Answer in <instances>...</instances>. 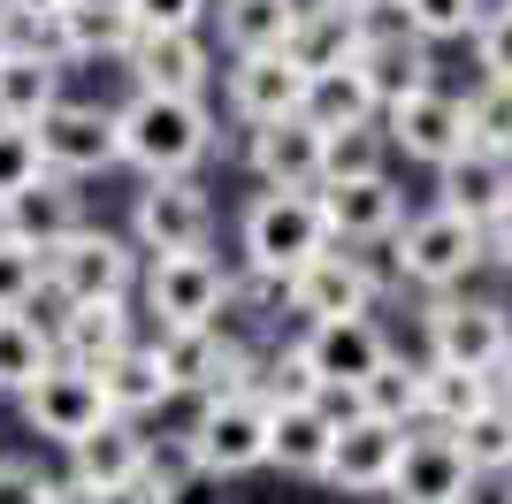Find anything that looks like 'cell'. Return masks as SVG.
<instances>
[{
	"instance_id": "cell-1",
	"label": "cell",
	"mask_w": 512,
	"mask_h": 504,
	"mask_svg": "<svg viewBox=\"0 0 512 504\" xmlns=\"http://www.w3.org/2000/svg\"><path fill=\"white\" fill-rule=\"evenodd\" d=\"M115 146H123V168H138L146 184H176V176H199L222 130H214L207 100H161V92H130L115 107Z\"/></svg>"
},
{
	"instance_id": "cell-2",
	"label": "cell",
	"mask_w": 512,
	"mask_h": 504,
	"mask_svg": "<svg viewBox=\"0 0 512 504\" xmlns=\"http://www.w3.org/2000/svg\"><path fill=\"white\" fill-rule=\"evenodd\" d=\"M138 275H146V260H138V245L115 230H100V222H85V230H69L62 245L46 252V329L69 314V306H100V298H130L138 291Z\"/></svg>"
},
{
	"instance_id": "cell-3",
	"label": "cell",
	"mask_w": 512,
	"mask_h": 504,
	"mask_svg": "<svg viewBox=\"0 0 512 504\" xmlns=\"http://www.w3.org/2000/svg\"><path fill=\"white\" fill-rule=\"evenodd\" d=\"M237 245H245V275L260 283H291V275L329 252V230H321L314 214V191H260L245 222H237Z\"/></svg>"
},
{
	"instance_id": "cell-4",
	"label": "cell",
	"mask_w": 512,
	"mask_h": 504,
	"mask_svg": "<svg viewBox=\"0 0 512 504\" xmlns=\"http://www.w3.org/2000/svg\"><path fill=\"white\" fill-rule=\"evenodd\" d=\"M482 260H490V252H482V230L459 222V214H444V207L406 214V230L390 237V268H398V283H413V291H428V298L459 291Z\"/></svg>"
},
{
	"instance_id": "cell-5",
	"label": "cell",
	"mask_w": 512,
	"mask_h": 504,
	"mask_svg": "<svg viewBox=\"0 0 512 504\" xmlns=\"http://www.w3.org/2000/svg\"><path fill=\"white\" fill-rule=\"evenodd\" d=\"M230 283H237V275L222 268L214 252L146 260V275H138V298H146L153 336H176V329H222V314H230Z\"/></svg>"
},
{
	"instance_id": "cell-6",
	"label": "cell",
	"mask_w": 512,
	"mask_h": 504,
	"mask_svg": "<svg viewBox=\"0 0 512 504\" xmlns=\"http://www.w3.org/2000/svg\"><path fill=\"white\" fill-rule=\"evenodd\" d=\"M428 367H459V375H490L512 359V314L497 298H467V291H444L428 298Z\"/></svg>"
},
{
	"instance_id": "cell-7",
	"label": "cell",
	"mask_w": 512,
	"mask_h": 504,
	"mask_svg": "<svg viewBox=\"0 0 512 504\" xmlns=\"http://www.w3.org/2000/svg\"><path fill=\"white\" fill-rule=\"evenodd\" d=\"M184 451H192V466L207 482H237V474L268 466V405H260V390L199 398L192 428H184Z\"/></svg>"
},
{
	"instance_id": "cell-8",
	"label": "cell",
	"mask_w": 512,
	"mask_h": 504,
	"mask_svg": "<svg viewBox=\"0 0 512 504\" xmlns=\"http://www.w3.org/2000/svg\"><path fill=\"white\" fill-rule=\"evenodd\" d=\"M207 237H214V199L199 176L146 184L130 199V245H138V260H184V252H207Z\"/></svg>"
},
{
	"instance_id": "cell-9",
	"label": "cell",
	"mask_w": 512,
	"mask_h": 504,
	"mask_svg": "<svg viewBox=\"0 0 512 504\" xmlns=\"http://www.w3.org/2000/svg\"><path fill=\"white\" fill-rule=\"evenodd\" d=\"M375 268H367V252H344V245H329V252H314L291 283H283V298H291V314L306 321V329H321V321H367L375 314Z\"/></svg>"
},
{
	"instance_id": "cell-10",
	"label": "cell",
	"mask_w": 512,
	"mask_h": 504,
	"mask_svg": "<svg viewBox=\"0 0 512 504\" xmlns=\"http://www.w3.org/2000/svg\"><path fill=\"white\" fill-rule=\"evenodd\" d=\"M39 161H46V176H69V184L123 168V146H115V107H100V100H62V107L39 123Z\"/></svg>"
},
{
	"instance_id": "cell-11",
	"label": "cell",
	"mask_w": 512,
	"mask_h": 504,
	"mask_svg": "<svg viewBox=\"0 0 512 504\" xmlns=\"http://www.w3.org/2000/svg\"><path fill=\"white\" fill-rule=\"evenodd\" d=\"M23 420H31L46 443L77 451V443L100 436L115 413H107V398H100V375H85V367H62V359H54V367L23 390Z\"/></svg>"
},
{
	"instance_id": "cell-12",
	"label": "cell",
	"mask_w": 512,
	"mask_h": 504,
	"mask_svg": "<svg viewBox=\"0 0 512 504\" xmlns=\"http://www.w3.org/2000/svg\"><path fill=\"white\" fill-rule=\"evenodd\" d=\"M314 214L329 245H390V237L406 230V191L390 184V176H352V184H321L314 191Z\"/></svg>"
},
{
	"instance_id": "cell-13",
	"label": "cell",
	"mask_w": 512,
	"mask_h": 504,
	"mask_svg": "<svg viewBox=\"0 0 512 504\" xmlns=\"http://www.w3.org/2000/svg\"><path fill=\"white\" fill-rule=\"evenodd\" d=\"M383 138L390 153H406V161H428V168H451L467 153V100L459 92H413V100L383 107Z\"/></svg>"
},
{
	"instance_id": "cell-14",
	"label": "cell",
	"mask_w": 512,
	"mask_h": 504,
	"mask_svg": "<svg viewBox=\"0 0 512 504\" xmlns=\"http://www.w3.org/2000/svg\"><path fill=\"white\" fill-rule=\"evenodd\" d=\"M306 69L291 54H253V62H230L222 69V107H230L245 130H268V123H291L306 115Z\"/></svg>"
},
{
	"instance_id": "cell-15",
	"label": "cell",
	"mask_w": 512,
	"mask_h": 504,
	"mask_svg": "<svg viewBox=\"0 0 512 504\" xmlns=\"http://www.w3.org/2000/svg\"><path fill=\"white\" fill-rule=\"evenodd\" d=\"M375 0H314L306 8L299 0V31H291V62L306 69V77H329V69H352L360 62V46H367V31H375Z\"/></svg>"
},
{
	"instance_id": "cell-16",
	"label": "cell",
	"mask_w": 512,
	"mask_h": 504,
	"mask_svg": "<svg viewBox=\"0 0 512 504\" xmlns=\"http://www.w3.org/2000/svg\"><path fill=\"white\" fill-rule=\"evenodd\" d=\"M406 459V428H390V420H337V451H329V474L321 482L344 489V497H367L383 504L390 497V474Z\"/></svg>"
},
{
	"instance_id": "cell-17",
	"label": "cell",
	"mask_w": 512,
	"mask_h": 504,
	"mask_svg": "<svg viewBox=\"0 0 512 504\" xmlns=\"http://www.w3.org/2000/svg\"><path fill=\"white\" fill-rule=\"evenodd\" d=\"M130 84L138 92H161V100H207L214 84V46L207 31H146L130 46Z\"/></svg>"
},
{
	"instance_id": "cell-18",
	"label": "cell",
	"mask_w": 512,
	"mask_h": 504,
	"mask_svg": "<svg viewBox=\"0 0 512 504\" xmlns=\"http://www.w3.org/2000/svg\"><path fill=\"white\" fill-rule=\"evenodd\" d=\"M352 69L367 77L375 107H398V100H413V92H436V46H421L390 8L375 16V31H367V46H360Z\"/></svg>"
},
{
	"instance_id": "cell-19",
	"label": "cell",
	"mask_w": 512,
	"mask_h": 504,
	"mask_svg": "<svg viewBox=\"0 0 512 504\" xmlns=\"http://www.w3.org/2000/svg\"><path fill=\"white\" fill-rule=\"evenodd\" d=\"M299 352H306V367L321 375V390H329V398H337V390H352V398H360L367 375H375L398 344L383 336V321L367 314V321H321V329H306Z\"/></svg>"
},
{
	"instance_id": "cell-20",
	"label": "cell",
	"mask_w": 512,
	"mask_h": 504,
	"mask_svg": "<svg viewBox=\"0 0 512 504\" xmlns=\"http://www.w3.org/2000/svg\"><path fill=\"white\" fill-rule=\"evenodd\" d=\"M474 474L459 459V443L444 428H406V459L390 474V497L383 504H467Z\"/></svg>"
},
{
	"instance_id": "cell-21",
	"label": "cell",
	"mask_w": 512,
	"mask_h": 504,
	"mask_svg": "<svg viewBox=\"0 0 512 504\" xmlns=\"http://www.w3.org/2000/svg\"><path fill=\"white\" fill-rule=\"evenodd\" d=\"M245 161H253V176L268 191H321V176H329V138H321L306 115H291V123H268L245 138Z\"/></svg>"
},
{
	"instance_id": "cell-22",
	"label": "cell",
	"mask_w": 512,
	"mask_h": 504,
	"mask_svg": "<svg viewBox=\"0 0 512 504\" xmlns=\"http://www.w3.org/2000/svg\"><path fill=\"white\" fill-rule=\"evenodd\" d=\"M138 344V314H130V298H100V306H69L54 321V359L62 367H85L100 375L107 359H123Z\"/></svg>"
},
{
	"instance_id": "cell-23",
	"label": "cell",
	"mask_w": 512,
	"mask_h": 504,
	"mask_svg": "<svg viewBox=\"0 0 512 504\" xmlns=\"http://www.w3.org/2000/svg\"><path fill=\"white\" fill-rule=\"evenodd\" d=\"M69 230H85V191L69 184V176H39L31 191H16L8 207H0V237H16L46 260V252L62 245Z\"/></svg>"
},
{
	"instance_id": "cell-24",
	"label": "cell",
	"mask_w": 512,
	"mask_h": 504,
	"mask_svg": "<svg viewBox=\"0 0 512 504\" xmlns=\"http://www.w3.org/2000/svg\"><path fill=\"white\" fill-rule=\"evenodd\" d=\"M146 451H153V436L138 420H107L100 436H85L69 451V482H85V489H100V497L123 504L130 482H138V466H146Z\"/></svg>"
},
{
	"instance_id": "cell-25",
	"label": "cell",
	"mask_w": 512,
	"mask_h": 504,
	"mask_svg": "<svg viewBox=\"0 0 512 504\" xmlns=\"http://www.w3.org/2000/svg\"><path fill=\"white\" fill-rule=\"evenodd\" d=\"M436 207L474 222V230H490L497 214L512 207V161H490V153H459L451 168H436Z\"/></svg>"
},
{
	"instance_id": "cell-26",
	"label": "cell",
	"mask_w": 512,
	"mask_h": 504,
	"mask_svg": "<svg viewBox=\"0 0 512 504\" xmlns=\"http://www.w3.org/2000/svg\"><path fill=\"white\" fill-rule=\"evenodd\" d=\"M54 39H62V62H130L138 23L123 0H69L54 16Z\"/></svg>"
},
{
	"instance_id": "cell-27",
	"label": "cell",
	"mask_w": 512,
	"mask_h": 504,
	"mask_svg": "<svg viewBox=\"0 0 512 504\" xmlns=\"http://www.w3.org/2000/svg\"><path fill=\"white\" fill-rule=\"evenodd\" d=\"M62 77H69V69L54 62V54H23V46H8V54H0V123L39 130L46 115L69 100Z\"/></svg>"
},
{
	"instance_id": "cell-28",
	"label": "cell",
	"mask_w": 512,
	"mask_h": 504,
	"mask_svg": "<svg viewBox=\"0 0 512 504\" xmlns=\"http://www.w3.org/2000/svg\"><path fill=\"white\" fill-rule=\"evenodd\" d=\"M329 451H337V413L329 405H291V413H268V466L321 482L329 474Z\"/></svg>"
},
{
	"instance_id": "cell-29",
	"label": "cell",
	"mask_w": 512,
	"mask_h": 504,
	"mask_svg": "<svg viewBox=\"0 0 512 504\" xmlns=\"http://www.w3.org/2000/svg\"><path fill=\"white\" fill-rule=\"evenodd\" d=\"M214 31L230 46V62L283 54L291 31H299V0H222V8H214Z\"/></svg>"
},
{
	"instance_id": "cell-30",
	"label": "cell",
	"mask_w": 512,
	"mask_h": 504,
	"mask_svg": "<svg viewBox=\"0 0 512 504\" xmlns=\"http://www.w3.org/2000/svg\"><path fill=\"white\" fill-rule=\"evenodd\" d=\"M100 398H107L115 420H146V413H161V405L176 398L169 375H161V352H153L146 336H138L123 359H107V367H100Z\"/></svg>"
},
{
	"instance_id": "cell-31",
	"label": "cell",
	"mask_w": 512,
	"mask_h": 504,
	"mask_svg": "<svg viewBox=\"0 0 512 504\" xmlns=\"http://www.w3.org/2000/svg\"><path fill=\"white\" fill-rule=\"evenodd\" d=\"M306 123H314L321 138H344V130H375L383 107H375V92H367L360 69H329V77L306 84Z\"/></svg>"
},
{
	"instance_id": "cell-32",
	"label": "cell",
	"mask_w": 512,
	"mask_h": 504,
	"mask_svg": "<svg viewBox=\"0 0 512 504\" xmlns=\"http://www.w3.org/2000/svg\"><path fill=\"white\" fill-rule=\"evenodd\" d=\"M421 367H428V359H421ZM482 405H497V382L490 375H459V367H428V375H421V428L459 436Z\"/></svg>"
},
{
	"instance_id": "cell-33",
	"label": "cell",
	"mask_w": 512,
	"mask_h": 504,
	"mask_svg": "<svg viewBox=\"0 0 512 504\" xmlns=\"http://www.w3.org/2000/svg\"><path fill=\"white\" fill-rule=\"evenodd\" d=\"M421 359H406V352H390L375 375H367V390H360V413L367 420H390V428H421Z\"/></svg>"
},
{
	"instance_id": "cell-34",
	"label": "cell",
	"mask_w": 512,
	"mask_h": 504,
	"mask_svg": "<svg viewBox=\"0 0 512 504\" xmlns=\"http://www.w3.org/2000/svg\"><path fill=\"white\" fill-rule=\"evenodd\" d=\"M54 367V329L39 314H0V390H31Z\"/></svg>"
},
{
	"instance_id": "cell-35",
	"label": "cell",
	"mask_w": 512,
	"mask_h": 504,
	"mask_svg": "<svg viewBox=\"0 0 512 504\" xmlns=\"http://www.w3.org/2000/svg\"><path fill=\"white\" fill-rule=\"evenodd\" d=\"M451 443H459V459H467L474 482H505V474H512V405L505 398L482 405V413H474Z\"/></svg>"
},
{
	"instance_id": "cell-36",
	"label": "cell",
	"mask_w": 512,
	"mask_h": 504,
	"mask_svg": "<svg viewBox=\"0 0 512 504\" xmlns=\"http://www.w3.org/2000/svg\"><path fill=\"white\" fill-rule=\"evenodd\" d=\"M329 390H321V375L306 367V352H299V336L291 344H276V352L260 359V405L268 413H291V405H321Z\"/></svg>"
},
{
	"instance_id": "cell-37",
	"label": "cell",
	"mask_w": 512,
	"mask_h": 504,
	"mask_svg": "<svg viewBox=\"0 0 512 504\" xmlns=\"http://www.w3.org/2000/svg\"><path fill=\"white\" fill-rule=\"evenodd\" d=\"M490 0H390V16L406 23L421 46H444V39H474Z\"/></svg>"
},
{
	"instance_id": "cell-38",
	"label": "cell",
	"mask_w": 512,
	"mask_h": 504,
	"mask_svg": "<svg viewBox=\"0 0 512 504\" xmlns=\"http://www.w3.org/2000/svg\"><path fill=\"white\" fill-rule=\"evenodd\" d=\"M192 482H199L192 451H184V436H169V443H153V451H146V466H138V482H130L123 504H184Z\"/></svg>"
},
{
	"instance_id": "cell-39",
	"label": "cell",
	"mask_w": 512,
	"mask_h": 504,
	"mask_svg": "<svg viewBox=\"0 0 512 504\" xmlns=\"http://www.w3.org/2000/svg\"><path fill=\"white\" fill-rule=\"evenodd\" d=\"M467 146L512 161V84H474L467 92Z\"/></svg>"
},
{
	"instance_id": "cell-40",
	"label": "cell",
	"mask_w": 512,
	"mask_h": 504,
	"mask_svg": "<svg viewBox=\"0 0 512 504\" xmlns=\"http://www.w3.org/2000/svg\"><path fill=\"white\" fill-rule=\"evenodd\" d=\"M46 291V260L16 237H0V314H31Z\"/></svg>"
},
{
	"instance_id": "cell-41",
	"label": "cell",
	"mask_w": 512,
	"mask_h": 504,
	"mask_svg": "<svg viewBox=\"0 0 512 504\" xmlns=\"http://www.w3.org/2000/svg\"><path fill=\"white\" fill-rule=\"evenodd\" d=\"M383 153H390L383 123H375V130H344V138H329V176H321V184H352V176H390Z\"/></svg>"
},
{
	"instance_id": "cell-42",
	"label": "cell",
	"mask_w": 512,
	"mask_h": 504,
	"mask_svg": "<svg viewBox=\"0 0 512 504\" xmlns=\"http://www.w3.org/2000/svg\"><path fill=\"white\" fill-rule=\"evenodd\" d=\"M474 69H482V84H512V0L482 8V23H474Z\"/></svg>"
},
{
	"instance_id": "cell-43",
	"label": "cell",
	"mask_w": 512,
	"mask_h": 504,
	"mask_svg": "<svg viewBox=\"0 0 512 504\" xmlns=\"http://www.w3.org/2000/svg\"><path fill=\"white\" fill-rule=\"evenodd\" d=\"M39 176H46V161H39V130L0 123V207H8L16 191H31Z\"/></svg>"
},
{
	"instance_id": "cell-44",
	"label": "cell",
	"mask_w": 512,
	"mask_h": 504,
	"mask_svg": "<svg viewBox=\"0 0 512 504\" xmlns=\"http://www.w3.org/2000/svg\"><path fill=\"white\" fill-rule=\"evenodd\" d=\"M130 23H138V39L146 31H207L214 16V0H123Z\"/></svg>"
},
{
	"instance_id": "cell-45",
	"label": "cell",
	"mask_w": 512,
	"mask_h": 504,
	"mask_svg": "<svg viewBox=\"0 0 512 504\" xmlns=\"http://www.w3.org/2000/svg\"><path fill=\"white\" fill-rule=\"evenodd\" d=\"M54 497V474L39 459H0V504H46Z\"/></svg>"
},
{
	"instance_id": "cell-46",
	"label": "cell",
	"mask_w": 512,
	"mask_h": 504,
	"mask_svg": "<svg viewBox=\"0 0 512 504\" xmlns=\"http://www.w3.org/2000/svg\"><path fill=\"white\" fill-rule=\"evenodd\" d=\"M482 252H490V268H505V275H512V207L497 214L490 230H482Z\"/></svg>"
},
{
	"instance_id": "cell-47",
	"label": "cell",
	"mask_w": 512,
	"mask_h": 504,
	"mask_svg": "<svg viewBox=\"0 0 512 504\" xmlns=\"http://www.w3.org/2000/svg\"><path fill=\"white\" fill-rule=\"evenodd\" d=\"M62 8H69V0H0V16H8V23H54Z\"/></svg>"
},
{
	"instance_id": "cell-48",
	"label": "cell",
	"mask_w": 512,
	"mask_h": 504,
	"mask_svg": "<svg viewBox=\"0 0 512 504\" xmlns=\"http://www.w3.org/2000/svg\"><path fill=\"white\" fill-rule=\"evenodd\" d=\"M46 504H115V497H100V489H85V482H54Z\"/></svg>"
},
{
	"instance_id": "cell-49",
	"label": "cell",
	"mask_w": 512,
	"mask_h": 504,
	"mask_svg": "<svg viewBox=\"0 0 512 504\" xmlns=\"http://www.w3.org/2000/svg\"><path fill=\"white\" fill-rule=\"evenodd\" d=\"M497 398L512 405V359H505V367H497Z\"/></svg>"
},
{
	"instance_id": "cell-50",
	"label": "cell",
	"mask_w": 512,
	"mask_h": 504,
	"mask_svg": "<svg viewBox=\"0 0 512 504\" xmlns=\"http://www.w3.org/2000/svg\"><path fill=\"white\" fill-rule=\"evenodd\" d=\"M0 54H8V23H0Z\"/></svg>"
},
{
	"instance_id": "cell-51",
	"label": "cell",
	"mask_w": 512,
	"mask_h": 504,
	"mask_svg": "<svg viewBox=\"0 0 512 504\" xmlns=\"http://www.w3.org/2000/svg\"><path fill=\"white\" fill-rule=\"evenodd\" d=\"M505 504H512V482H505Z\"/></svg>"
},
{
	"instance_id": "cell-52",
	"label": "cell",
	"mask_w": 512,
	"mask_h": 504,
	"mask_svg": "<svg viewBox=\"0 0 512 504\" xmlns=\"http://www.w3.org/2000/svg\"><path fill=\"white\" fill-rule=\"evenodd\" d=\"M375 8H383V0H375Z\"/></svg>"
}]
</instances>
